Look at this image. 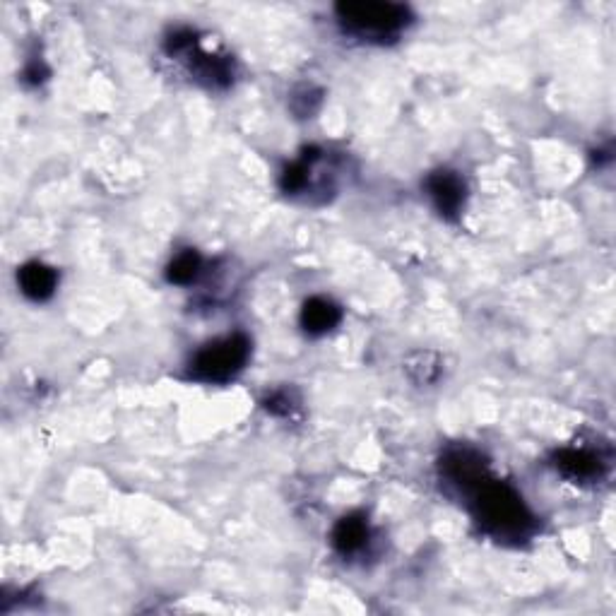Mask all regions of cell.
Instances as JSON below:
<instances>
[{
    "instance_id": "cell-1",
    "label": "cell",
    "mask_w": 616,
    "mask_h": 616,
    "mask_svg": "<svg viewBox=\"0 0 616 616\" xmlns=\"http://www.w3.org/2000/svg\"><path fill=\"white\" fill-rule=\"evenodd\" d=\"M467 496L477 525L499 542H523L535 530V515L523 496L506 482L487 475Z\"/></svg>"
},
{
    "instance_id": "cell-2",
    "label": "cell",
    "mask_w": 616,
    "mask_h": 616,
    "mask_svg": "<svg viewBox=\"0 0 616 616\" xmlns=\"http://www.w3.org/2000/svg\"><path fill=\"white\" fill-rule=\"evenodd\" d=\"M337 22L342 29L359 39H390L412 22V13L407 5L400 3H373V0H359V3H340L335 8Z\"/></svg>"
},
{
    "instance_id": "cell-3",
    "label": "cell",
    "mask_w": 616,
    "mask_h": 616,
    "mask_svg": "<svg viewBox=\"0 0 616 616\" xmlns=\"http://www.w3.org/2000/svg\"><path fill=\"white\" fill-rule=\"evenodd\" d=\"M251 357V342L246 335H227L210 342L191 361V378L203 383H227L244 371Z\"/></svg>"
},
{
    "instance_id": "cell-4",
    "label": "cell",
    "mask_w": 616,
    "mask_h": 616,
    "mask_svg": "<svg viewBox=\"0 0 616 616\" xmlns=\"http://www.w3.org/2000/svg\"><path fill=\"white\" fill-rule=\"evenodd\" d=\"M426 193L431 203L446 219H455L465 205V181L455 171L438 169L426 179Z\"/></svg>"
},
{
    "instance_id": "cell-5",
    "label": "cell",
    "mask_w": 616,
    "mask_h": 616,
    "mask_svg": "<svg viewBox=\"0 0 616 616\" xmlns=\"http://www.w3.org/2000/svg\"><path fill=\"white\" fill-rule=\"evenodd\" d=\"M556 470L573 482H595L607 472V462L600 453L588 448H564L554 458Z\"/></svg>"
},
{
    "instance_id": "cell-6",
    "label": "cell",
    "mask_w": 616,
    "mask_h": 616,
    "mask_svg": "<svg viewBox=\"0 0 616 616\" xmlns=\"http://www.w3.org/2000/svg\"><path fill=\"white\" fill-rule=\"evenodd\" d=\"M17 282H20L22 294L32 301H46L51 299L53 292L58 287V275L56 270L49 268L44 263H27L22 265L20 272H17Z\"/></svg>"
},
{
    "instance_id": "cell-7",
    "label": "cell",
    "mask_w": 616,
    "mask_h": 616,
    "mask_svg": "<svg viewBox=\"0 0 616 616\" xmlns=\"http://www.w3.org/2000/svg\"><path fill=\"white\" fill-rule=\"evenodd\" d=\"M369 535H371V530H369V523H366L364 515L361 513L345 515V518H342L333 530V547L342 556H352V554L361 552V549L369 544Z\"/></svg>"
},
{
    "instance_id": "cell-8",
    "label": "cell",
    "mask_w": 616,
    "mask_h": 616,
    "mask_svg": "<svg viewBox=\"0 0 616 616\" xmlns=\"http://www.w3.org/2000/svg\"><path fill=\"white\" fill-rule=\"evenodd\" d=\"M342 311L337 308L330 299L316 296V299H308L304 308H301V325H304L306 333L311 335H323L328 330H333L340 323Z\"/></svg>"
},
{
    "instance_id": "cell-9",
    "label": "cell",
    "mask_w": 616,
    "mask_h": 616,
    "mask_svg": "<svg viewBox=\"0 0 616 616\" xmlns=\"http://www.w3.org/2000/svg\"><path fill=\"white\" fill-rule=\"evenodd\" d=\"M200 270H203V260L195 251H183L169 263L167 280L171 284H191L198 280Z\"/></svg>"
},
{
    "instance_id": "cell-10",
    "label": "cell",
    "mask_w": 616,
    "mask_h": 616,
    "mask_svg": "<svg viewBox=\"0 0 616 616\" xmlns=\"http://www.w3.org/2000/svg\"><path fill=\"white\" fill-rule=\"evenodd\" d=\"M265 407H268L272 414H282V417H287V414H292L294 410V400L287 390H280V393H272L270 398L265 400Z\"/></svg>"
},
{
    "instance_id": "cell-11",
    "label": "cell",
    "mask_w": 616,
    "mask_h": 616,
    "mask_svg": "<svg viewBox=\"0 0 616 616\" xmlns=\"http://www.w3.org/2000/svg\"><path fill=\"white\" fill-rule=\"evenodd\" d=\"M44 75H46V68H44V65H41V61H34V63L29 65V68L25 70L27 82H32V85H39V82L44 80Z\"/></svg>"
}]
</instances>
